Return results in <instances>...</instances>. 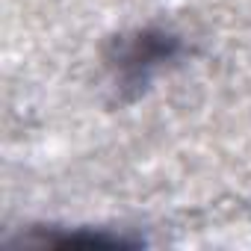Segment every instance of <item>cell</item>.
Masks as SVG:
<instances>
[{
	"label": "cell",
	"mask_w": 251,
	"mask_h": 251,
	"mask_svg": "<svg viewBox=\"0 0 251 251\" xmlns=\"http://www.w3.org/2000/svg\"><path fill=\"white\" fill-rule=\"evenodd\" d=\"M175 56V42L166 36H136L133 42L124 45V50L118 53V71H121V80H130V83H139L145 80V74L151 68H157L160 62L172 59Z\"/></svg>",
	"instance_id": "6da1fadb"
}]
</instances>
